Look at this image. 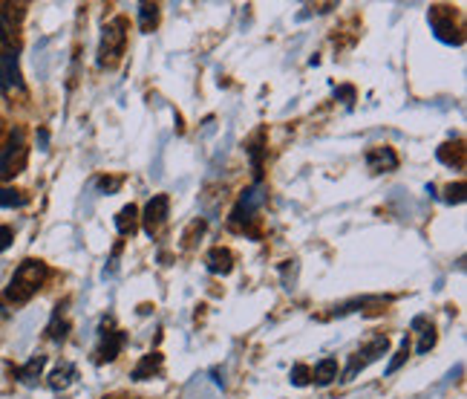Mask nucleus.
Masks as SVG:
<instances>
[{"label": "nucleus", "instance_id": "6ab92c4d", "mask_svg": "<svg viewBox=\"0 0 467 399\" xmlns=\"http://www.w3.org/2000/svg\"><path fill=\"white\" fill-rule=\"evenodd\" d=\"M23 203H27V197H23L20 191H15V188L0 191V205H6V209H12V205H23Z\"/></svg>", "mask_w": 467, "mask_h": 399}, {"label": "nucleus", "instance_id": "ddd939ff", "mask_svg": "<svg viewBox=\"0 0 467 399\" xmlns=\"http://www.w3.org/2000/svg\"><path fill=\"white\" fill-rule=\"evenodd\" d=\"M159 370H162V356H159V353H147V356H142L136 370H133V379H136V382L153 379V373H159Z\"/></svg>", "mask_w": 467, "mask_h": 399}, {"label": "nucleus", "instance_id": "9b49d317", "mask_svg": "<svg viewBox=\"0 0 467 399\" xmlns=\"http://www.w3.org/2000/svg\"><path fill=\"white\" fill-rule=\"evenodd\" d=\"M20 137L18 133H12V142L6 145L4 151H0V177H9L15 174V154H20Z\"/></svg>", "mask_w": 467, "mask_h": 399}, {"label": "nucleus", "instance_id": "f3484780", "mask_svg": "<svg viewBox=\"0 0 467 399\" xmlns=\"http://www.w3.org/2000/svg\"><path fill=\"white\" fill-rule=\"evenodd\" d=\"M156 23H159V6L156 4H142L139 6V27L144 32H151Z\"/></svg>", "mask_w": 467, "mask_h": 399}, {"label": "nucleus", "instance_id": "aec40b11", "mask_svg": "<svg viewBox=\"0 0 467 399\" xmlns=\"http://www.w3.org/2000/svg\"><path fill=\"white\" fill-rule=\"evenodd\" d=\"M436 345V330L433 328H427L424 330V336H422V342H419V353H427L430 347Z\"/></svg>", "mask_w": 467, "mask_h": 399}, {"label": "nucleus", "instance_id": "423d86ee", "mask_svg": "<svg viewBox=\"0 0 467 399\" xmlns=\"http://www.w3.org/2000/svg\"><path fill=\"white\" fill-rule=\"evenodd\" d=\"M168 209H170V200L165 195H156L151 203L144 205V214H142V220H144V229H147V235H156L159 229L165 226L168 220Z\"/></svg>", "mask_w": 467, "mask_h": 399}, {"label": "nucleus", "instance_id": "1a4fd4ad", "mask_svg": "<svg viewBox=\"0 0 467 399\" xmlns=\"http://www.w3.org/2000/svg\"><path fill=\"white\" fill-rule=\"evenodd\" d=\"M121 345H125V336H121L119 330L113 333H102V345H98V362H113L119 356Z\"/></svg>", "mask_w": 467, "mask_h": 399}, {"label": "nucleus", "instance_id": "4be33fe9", "mask_svg": "<svg viewBox=\"0 0 467 399\" xmlns=\"http://www.w3.org/2000/svg\"><path fill=\"white\" fill-rule=\"evenodd\" d=\"M447 200L450 203H462L464 200V186H447Z\"/></svg>", "mask_w": 467, "mask_h": 399}, {"label": "nucleus", "instance_id": "6e6552de", "mask_svg": "<svg viewBox=\"0 0 467 399\" xmlns=\"http://www.w3.org/2000/svg\"><path fill=\"white\" fill-rule=\"evenodd\" d=\"M205 263H208V270H211L214 275H228L234 270V255L228 249H223V246H214L211 252H208Z\"/></svg>", "mask_w": 467, "mask_h": 399}, {"label": "nucleus", "instance_id": "f03ea898", "mask_svg": "<svg viewBox=\"0 0 467 399\" xmlns=\"http://www.w3.org/2000/svg\"><path fill=\"white\" fill-rule=\"evenodd\" d=\"M127 21L125 18H116L110 21L104 32H102V44H98V67L104 70H113L119 64L121 53H125V44H127Z\"/></svg>", "mask_w": 467, "mask_h": 399}, {"label": "nucleus", "instance_id": "412c9836", "mask_svg": "<svg viewBox=\"0 0 467 399\" xmlns=\"http://www.w3.org/2000/svg\"><path fill=\"white\" fill-rule=\"evenodd\" d=\"M306 377H309V368H306V365H294V370H291V382H294V385H306V382H309Z\"/></svg>", "mask_w": 467, "mask_h": 399}, {"label": "nucleus", "instance_id": "f257e3e1", "mask_svg": "<svg viewBox=\"0 0 467 399\" xmlns=\"http://www.w3.org/2000/svg\"><path fill=\"white\" fill-rule=\"evenodd\" d=\"M44 278H46V266H44L41 261H23V263L18 266V272L12 275L9 289H6V298L15 301V304H20V301L32 298V295L41 289Z\"/></svg>", "mask_w": 467, "mask_h": 399}, {"label": "nucleus", "instance_id": "20e7f679", "mask_svg": "<svg viewBox=\"0 0 467 399\" xmlns=\"http://www.w3.org/2000/svg\"><path fill=\"white\" fill-rule=\"evenodd\" d=\"M23 15H27V12H23L20 4H0V38H4L9 46L18 44Z\"/></svg>", "mask_w": 467, "mask_h": 399}, {"label": "nucleus", "instance_id": "7ed1b4c3", "mask_svg": "<svg viewBox=\"0 0 467 399\" xmlns=\"http://www.w3.org/2000/svg\"><path fill=\"white\" fill-rule=\"evenodd\" d=\"M387 350H389V338H387V336H378V338H373L370 345H366L364 350H358V353L352 356V362H349L347 373H343V379H355V373L364 370L366 365H373V362L384 356Z\"/></svg>", "mask_w": 467, "mask_h": 399}, {"label": "nucleus", "instance_id": "4468645a", "mask_svg": "<svg viewBox=\"0 0 467 399\" xmlns=\"http://www.w3.org/2000/svg\"><path fill=\"white\" fill-rule=\"evenodd\" d=\"M312 379H315L317 385H329V382H335V379H338V359L326 356V359L317 362L315 370H312Z\"/></svg>", "mask_w": 467, "mask_h": 399}, {"label": "nucleus", "instance_id": "5701e85b", "mask_svg": "<svg viewBox=\"0 0 467 399\" xmlns=\"http://www.w3.org/2000/svg\"><path fill=\"white\" fill-rule=\"evenodd\" d=\"M9 244H12V229L9 226H0V252L9 249Z\"/></svg>", "mask_w": 467, "mask_h": 399}, {"label": "nucleus", "instance_id": "39448f33", "mask_svg": "<svg viewBox=\"0 0 467 399\" xmlns=\"http://www.w3.org/2000/svg\"><path fill=\"white\" fill-rule=\"evenodd\" d=\"M0 90L4 93H20L23 90L20 64H18V55L12 50L0 53Z\"/></svg>", "mask_w": 467, "mask_h": 399}, {"label": "nucleus", "instance_id": "a211bd4d", "mask_svg": "<svg viewBox=\"0 0 467 399\" xmlns=\"http://www.w3.org/2000/svg\"><path fill=\"white\" fill-rule=\"evenodd\" d=\"M407 356H410V338L404 336V342H401V347H398V353H396V359L389 362V368H387V373H396L404 362H407Z\"/></svg>", "mask_w": 467, "mask_h": 399}, {"label": "nucleus", "instance_id": "dca6fc26", "mask_svg": "<svg viewBox=\"0 0 467 399\" xmlns=\"http://www.w3.org/2000/svg\"><path fill=\"white\" fill-rule=\"evenodd\" d=\"M260 203H263V186L257 183L251 191H245V197L240 200V209H237V214H234V217H240L242 212H245V214H251Z\"/></svg>", "mask_w": 467, "mask_h": 399}, {"label": "nucleus", "instance_id": "9d476101", "mask_svg": "<svg viewBox=\"0 0 467 399\" xmlns=\"http://www.w3.org/2000/svg\"><path fill=\"white\" fill-rule=\"evenodd\" d=\"M76 379H78V370L72 368L70 362H64V365H58L53 373H49V388H53V391H64Z\"/></svg>", "mask_w": 467, "mask_h": 399}, {"label": "nucleus", "instance_id": "2eb2a0df", "mask_svg": "<svg viewBox=\"0 0 467 399\" xmlns=\"http://www.w3.org/2000/svg\"><path fill=\"white\" fill-rule=\"evenodd\" d=\"M44 365H46V356H32V359L27 362V365H23V368H20V373H18V377H20V382H27V385H32L35 379H38V377H41V370H44Z\"/></svg>", "mask_w": 467, "mask_h": 399}, {"label": "nucleus", "instance_id": "0eeeda50", "mask_svg": "<svg viewBox=\"0 0 467 399\" xmlns=\"http://www.w3.org/2000/svg\"><path fill=\"white\" fill-rule=\"evenodd\" d=\"M366 165H370L373 174H389L398 168V156L392 148H373L366 154Z\"/></svg>", "mask_w": 467, "mask_h": 399}, {"label": "nucleus", "instance_id": "f8f14e48", "mask_svg": "<svg viewBox=\"0 0 467 399\" xmlns=\"http://www.w3.org/2000/svg\"><path fill=\"white\" fill-rule=\"evenodd\" d=\"M116 229L119 235H133L139 229V209L136 205H125L119 214H116Z\"/></svg>", "mask_w": 467, "mask_h": 399}]
</instances>
